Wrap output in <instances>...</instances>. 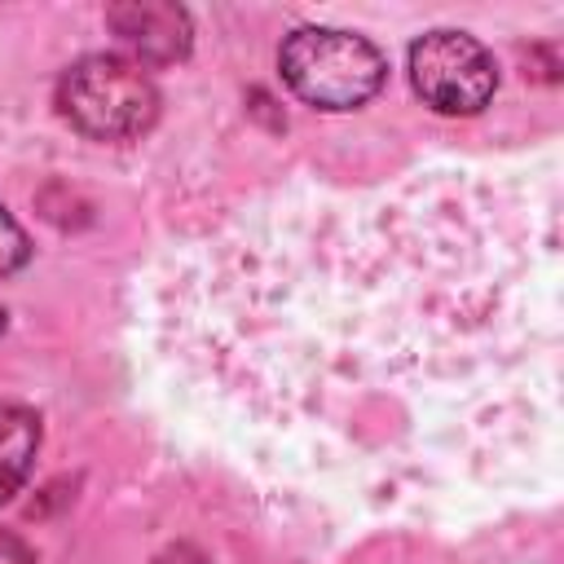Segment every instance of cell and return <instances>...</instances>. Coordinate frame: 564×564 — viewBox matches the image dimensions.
<instances>
[{"instance_id": "cell-1", "label": "cell", "mask_w": 564, "mask_h": 564, "mask_svg": "<svg viewBox=\"0 0 564 564\" xmlns=\"http://www.w3.org/2000/svg\"><path fill=\"white\" fill-rule=\"evenodd\" d=\"M278 70L282 84L317 110H357L388 79L383 53L339 26H295L278 48Z\"/></svg>"}, {"instance_id": "cell-2", "label": "cell", "mask_w": 564, "mask_h": 564, "mask_svg": "<svg viewBox=\"0 0 564 564\" xmlns=\"http://www.w3.org/2000/svg\"><path fill=\"white\" fill-rule=\"evenodd\" d=\"M62 119L88 141H132L159 119V88L123 53H88L57 79Z\"/></svg>"}, {"instance_id": "cell-3", "label": "cell", "mask_w": 564, "mask_h": 564, "mask_svg": "<svg viewBox=\"0 0 564 564\" xmlns=\"http://www.w3.org/2000/svg\"><path fill=\"white\" fill-rule=\"evenodd\" d=\"M410 84L436 115H480L498 88V66L476 35L436 26L410 44Z\"/></svg>"}, {"instance_id": "cell-4", "label": "cell", "mask_w": 564, "mask_h": 564, "mask_svg": "<svg viewBox=\"0 0 564 564\" xmlns=\"http://www.w3.org/2000/svg\"><path fill=\"white\" fill-rule=\"evenodd\" d=\"M110 31L119 35V44L128 48L132 62L141 66H167L181 62L189 53V13L181 4H163V0H132V4H115L106 13Z\"/></svg>"}, {"instance_id": "cell-5", "label": "cell", "mask_w": 564, "mask_h": 564, "mask_svg": "<svg viewBox=\"0 0 564 564\" xmlns=\"http://www.w3.org/2000/svg\"><path fill=\"white\" fill-rule=\"evenodd\" d=\"M40 454V414L22 401H0V507L26 485Z\"/></svg>"}, {"instance_id": "cell-6", "label": "cell", "mask_w": 564, "mask_h": 564, "mask_svg": "<svg viewBox=\"0 0 564 564\" xmlns=\"http://www.w3.org/2000/svg\"><path fill=\"white\" fill-rule=\"evenodd\" d=\"M26 260H31V242H26L22 225L9 216V207L0 203V278L18 273Z\"/></svg>"}, {"instance_id": "cell-7", "label": "cell", "mask_w": 564, "mask_h": 564, "mask_svg": "<svg viewBox=\"0 0 564 564\" xmlns=\"http://www.w3.org/2000/svg\"><path fill=\"white\" fill-rule=\"evenodd\" d=\"M0 564H35V555H31V546L22 538L0 533Z\"/></svg>"}, {"instance_id": "cell-8", "label": "cell", "mask_w": 564, "mask_h": 564, "mask_svg": "<svg viewBox=\"0 0 564 564\" xmlns=\"http://www.w3.org/2000/svg\"><path fill=\"white\" fill-rule=\"evenodd\" d=\"M159 564H207L198 551H189V546H176V551H167Z\"/></svg>"}, {"instance_id": "cell-9", "label": "cell", "mask_w": 564, "mask_h": 564, "mask_svg": "<svg viewBox=\"0 0 564 564\" xmlns=\"http://www.w3.org/2000/svg\"><path fill=\"white\" fill-rule=\"evenodd\" d=\"M0 326H4V313H0Z\"/></svg>"}]
</instances>
